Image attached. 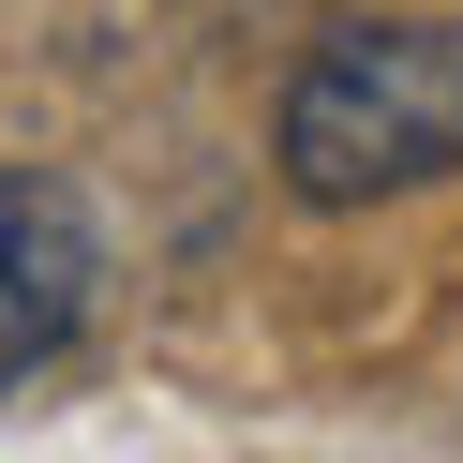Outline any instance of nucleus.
Returning <instances> with one entry per match:
<instances>
[{
    "label": "nucleus",
    "mask_w": 463,
    "mask_h": 463,
    "mask_svg": "<svg viewBox=\"0 0 463 463\" xmlns=\"http://www.w3.org/2000/svg\"><path fill=\"white\" fill-rule=\"evenodd\" d=\"M463 165V15H344L284 75V194L359 210Z\"/></svg>",
    "instance_id": "obj_1"
},
{
    "label": "nucleus",
    "mask_w": 463,
    "mask_h": 463,
    "mask_svg": "<svg viewBox=\"0 0 463 463\" xmlns=\"http://www.w3.org/2000/svg\"><path fill=\"white\" fill-rule=\"evenodd\" d=\"M90 284H105V240L75 210V180H0V389L90 329Z\"/></svg>",
    "instance_id": "obj_2"
}]
</instances>
